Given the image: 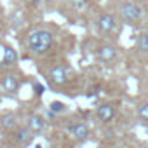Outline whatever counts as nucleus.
<instances>
[{"mask_svg":"<svg viewBox=\"0 0 148 148\" xmlns=\"http://www.w3.org/2000/svg\"><path fill=\"white\" fill-rule=\"evenodd\" d=\"M52 45H54V35L49 30L37 28L26 37V47L32 54H37V56L47 54L52 49Z\"/></svg>","mask_w":148,"mask_h":148,"instance_id":"obj_1","label":"nucleus"},{"mask_svg":"<svg viewBox=\"0 0 148 148\" xmlns=\"http://www.w3.org/2000/svg\"><path fill=\"white\" fill-rule=\"evenodd\" d=\"M120 14H122V18H124L125 21H129V23H138V21L141 19V16H143L141 7H139L138 4H134V2H124V4L120 5Z\"/></svg>","mask_w":148,"mask_h":148,"instance_id":"obj_2","label":"nucleus"},{"mask_svg":"<svg viewBox=\"0 0 148 148\" xmlns=\"http://www.w3.org/2000/svg\"><path fill=\"white\" fill-rule=\"evenodd\" d=\"M49 80L54 86H63L68 82V68L64 64H54L49 70Z\"/></svg>","mask_w":148,"mask_h":148,"instance_id":"obj_3","label":"nucleus"},{"mask_svg":"<svg viewBox=\"0 0 148 148\" xmlns=\"http://www.w3.org/2000/svg\"><path fill=\"white\" fill-rule=\"evenodd\" d=\"M115 26H117V19H115L112 14L103 12V14L98 18V32H99V33H110V32L115 30Z\"/></svg>","mask_w":148,"mask_h":148,"instance_id":"obj_4","label":"nucleus"},{"mask_svg":"<svg viewBox=\"0 0 148 148\" xmlns=\"http://www.w3.org/2000/svg\"><path fill=\"white\" fill-rule=\"evenodd\" d=\"M68 132L71 134L73 139H77V141H86V139L91 136L89 127H87L86 124H82V122H79V124H71V125L68 127Z\"/></svg>","mask_w":148,"mask_h":148,"instance_id":"obj_5","label":"nucleus"},{"mask_svg":"<svg viewBox=\"0 0 148 148\" xmlns=\"http://www.w3.org/2000/svg\"><path fill=\"white\" fill-rule=\"evenodd\" d=\"M117 58V49L110 44H105V45H99L98 49V59L103 61V63H112L113 59Z\"/></svg>","mask_w":148,"mask_h":148,"instance_id":"obj_6","label":"nucleus"},{"mask_svg":"<svg viewBox=\"0 0 148 148\" xmlns=\"http://www.w3.org/2000/svg\"><path fill=\"white\" fill-rule=\"evenodd\" d=\"M96 117H98L99 120H103V122H110V120L115 117V108H113V105H110V103L99 105V106L96 108Z\"/></svg>","mask_w":148,"mask_h":148,"instance_id":"obj_7","label":"nucleus"},{"mask_svg":"<svg viewBox=\"0 0 148 148\" xmlns=\"http://www.w3.org/2000/svg\"><path fill=\"white\" fill-rule=\"evenodd\" d=\"M18 87H19V79L16 75H12V73H11V75H5L2 79V89H4V92L14 94L18 91Z\"/></svg>","mask_w":148,"mask_h":148,"instance_id":"obj_8","label":"nucleus"},{"mask_svg":"<svg viewBox=\"0 0 148 148\" xmlns=\"http://www.w3.org/2000/svg\"><path fill=\"white\" fill-rule=\"evenodd\" d=\"M28 129L33 132V134H38V132H42L44 129H45V120H44V117L42 115H30L28 117Z\"/></svg>","mask_w":148,"mask_h":148,"instance_id":"obj_9","label":"nucleus"},{"mask_svg":"<svg viewBox=\"0 0 148 148\" xmlns=\"http://www.w3.org/2000/svg\"><path fill=\"white\" fill-rule=\"evenodd\" d=\"M33 132L28 129V127H19L18 131H16V139H18V143L19 145H30L32 141H33Z\"/></svg>","mask_w":148,"mask_h":148,"instance_id":"obj_10","label":"nucleus"},{"mask_svg":"<svg viewBox=\"0 0 148 148\" xmlns=\"http://www.w3.org/2000/svg\"><path fill=\"white\" fill-rule=\"evenodd\" d=\"M18 125V117L14 113H7V115H2L0 117V127L4 131H11Z\"/></svg>","mask_w":148,"mask_h":148,"instance_id":"obj_11","label":"nucleus"},{"mask_svg":"<svg viewBox=\"0 0 148 148\" xmlns=\"http://www.w3.org/2000/svg\"><path fill=\"white\" fill-rule=\"evenodd\" d=\"M18 61V52L11 47V45H5L4 47V58H2V63L4 64H14Z\"/></svg>","mask_w":148,"mask_h":148,"instance_id":"obj_12","label":"nucleus"},{"mask_svg":"<svg viewBox=\"0 0 148 148\" xmlns=\"http://www.w3.org/2000/svg\"><path fill=\"white\" fill-rule=\"evenodd\" d=\"M136 45H138L139 51L148 52V33H141V35L138 37V40H136Z\"/></svg>","mask_w":148,"mask_h":148,"instance_id":"obj_13","label":"nucleus"},{"mask_svg":"<svg viewBox=\"0 0 148 148\" xmlns=\"http://www.w3.org/2000/svg\"><path fill=\"white\" fill-rule=\"evenodd\" d=\"M49 110H51L52 113H63V112H66V105L61 103V101H52V103L49 105Z\"/></svg>","mask_w":148,"mask_h":148,"instance_id":"obj_14","label":"nucleus"},{"mask_svg":"<svg viewBox=\"0 0 148 148\" xmlns=\"http://www.w3.org/2000/svg\"><path fill=\"white\" fill-rule=\"evenodd\" d=\"M138 117H139L143 122H148V103H143V105L138 108Z\"/></svg>","mask_w":148,"mask_h":148,"instance_id":"obj_15","label":"nucleus"},{"mask_svg":"<svg viewBox=\"0 0 148 148\" xmlns=\"http://www.w3.org/2000/svg\"><path fill=\"white\" fill-rule=\"evenodd\" d=\"M68 2H70L73 7H75V9H84V7L87 5L89 0H68Z\"/></svg>","mask_w":148,"mask_h":148,"instance_id":"obj_16","label":"nucleus"},{"mask_svg":"<svg viewBox=\"0 0 148 148\" xmlns=\"http://www.w3.org/2000/svg\"><path fill=\"white\" fill-rule=\"evenodd\" d=\"M98 91H99V87H98V86H92V87H89V89H87V96H89V98H94V96H98V94H99Z\"/></svg>","mask_w":148,"mask_h":148,"instance_id":"obj_17","label":"nucleus"},{"mask_svg":"<svg viewBox=\"0 0 148 148\" xmlns=\"http://www.w3.org/2000/svg\"><path fill=\"white\" fill-rule=\"evenodd\" d=\"M33 87H35V89H37V91H38V94H42V91H44V87H42V86H40V84H35V86H33Z\"/></svg>","mask_w":148,"mask_h":148,"instance_id":"obj_18","label":"nucleus"},{"mask_svg":"<svg viewBox=\"0 0 148 148\" xmlns=\"http://www.w3.org/2000/svg\"><path fill=\"white\" fill-rule=\"evenodd\" d=\"M30 4H32V5H38V4H40V0H30Z\"/></svg>","mask_w":148,"mask_h":148,"instance_id":"obj_19","label":"nucleus"}]
</instances>
